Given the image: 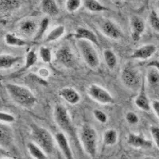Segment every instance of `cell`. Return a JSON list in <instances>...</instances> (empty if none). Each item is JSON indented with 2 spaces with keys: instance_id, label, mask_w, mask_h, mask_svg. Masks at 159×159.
<instances>
[{
  "instance_id": "1",
  "label": "cell",
  "mask_w": 159,
  "mask_h": 159,
  "mask_svg": "<svg viewBox=\"0 0 159 159\" xmlns=\"http://www.w3.org/2000/svg\"><path fill=\"white\" fill-rule=\"evenodd\" d=\"M5 88L11 99L20 107L30 109L34 107L38 102L32 91L25 86L18 84L7 83Z\"/></svg>"
},
{
  "instance_id": "2",
  "label": "cell",
  "mask_w": 159,
  "mask_h": 159,
  "mask_svg": "<svg viewBox=\"0 0 159 159\" xmlns=\"http://www.w3.org/2000/svg\"><path fill=\"white\" fill-rule=\"evenodd\" d=\"M31 136H32L33 142L38 145L48 155L52 154L56 141H55V138L47 129L35 124L32 125Z\"/></svg>"
},
{
  "instance_id": "3",
  "label": "cell",
  "mask_w": 159,
  "mask_h": 159,
  "mask_svg": "<svg viewBox=\"0 0 159 159\" xmlns=\"http://www.w3.org/2000/svg\"><path fill=\"white\" fill-rule=\"evenodd\" d=\"M80 141L86 154L94 157L97 153L98 134L96 129L91 125L85 123L80 131Z\"/></svg>"
},
{
  "instance_id": "4",
  "label": "cell",
  "mask_w": 159,
  "mask_h": 159,
  "mask_svg": "<svg viewBox=\"0 0 159 159\" xmlns=\"http://www.w3.org/2000/svg\"><path fill=\"white\" fill-rule=\"evenodd\" d=\"M77 47L84 63L90 69H97L100 65V58L94 44L84 40H78Z\"/></svg>"
},
{
  "instance_id": "5",
  "label": "cell",
  "mask_w": 159,
  "mask_h": 159,
  "mask_svg": "<svg viewBox=\"0 0 159 159\" xmlns=\"http://www.w3.org/2000/svg\"><path fill=\"white\" fill-rule=\"evenodd\" d=\"M120 77L123 84L130 89L139 87L141 82V73L139 69L131 62L127 63L123 66Z\"/></svg>"
},
{
  "instance_id": "6",
  "label": "cell",
  "mask_w": 159,
  "mask_h": 159,
  "mask_svg": "<svg viewBox=\"0 0 159 159\" xmlns=\"http://www.w3.org/2000/svg\"><path fill=\"white\" fill-rule=\"evenodd\" d=\"M55 62L65 69L76 67L77 59L74 52L69 45H63L57 50L54 55Z\"/></svg>"
},
{
  "instance_id": "7",
  "label": "cell",
  "mask_w": 159,
  "mask_h": 159,
  "mask_svg": "<svg viewBox=\"0 0 159 159\" xmlns=\"http://www.w3.org/2000/svg\"><path fill=\"white\" fill-rule=\"evenodd\" d=\"M53 119L58 127L64 131L73 130L71 116L68 109L62 104H57L53 109Z\"/></svg>"
},
{
  "instance_id": "8",
  "label": "cell",
  "mask_w": 159,
  "mask_h": 159,
  "mask_svg": "<svg viewBox=\"0 0 159 159\" xmlns=\"http://www.w3.org/2000/svg\"><path fill=\"white\" fill-rule=\"evenodd\" d=\"M89 97L97 103L103 105H109L114 103V98L110 92L100 85L92 84L89 85L87 89Z\"/></svg>"
},
{
  "instance_id": "9",
  "label": "cell",
  "mask_w": 159,
  "mask_h": 159,
  "mask_svg": "<svg viewBox=\"0 0 159 159\" xmlns=\"http://www.w3.org/2000/svg\"><path fill=\"white\" fill-rule=\"evenodd\" d=\"M100 30L105 37L111 40H119L123 38V33L119 25L111 20H104L100 24Z\"/></svg>"
},
{
  "instance_id": "10",
  "label": "cell",
  "mask_w": 159,
  "mask_h": 159,
  "mask_svg": "<svg viewBox=\"0 0 159 159\" xmlns=\"http://www.w3.org/2000/svg\"><path fill=\"white\" fill-rule=\"evenodd\" d=\"M56 144L65 159H74V155L71 149L69 139L64 132H57L54 135Z\"/></svg>"
},
{
  "instance_id": "11",
  "label": "cell",
  "mask_w": 159,
  "mask_h": 159,
  "mask_svg": "<svg viewBox=\"0 0 159 159\" xmlns=\"http://www.w3.org/2000/svg\"><path fill=\"white\" fill-rule=\"evenodd\" d=\"M157 52V46L154 44H147L137 48L131 54V58L139 61H147Z\"/></svg>"
},
{
  "instance_id": "12",
  "label": "cell",
  "mask_w": 159,
  "mask_h": 159,
  "mask_svg": "<svg viewBox=\"0 0 159 159\" xmlns=\"http://www.w3.org/2000/svg\"><path fill=\"white\" fill-rule=\"evenodd\" d=\"M130 30H131V38L134 42H138L143 33L146 30V23L141 17L133 15L130 18Z\"/></svg>"
},
{
  "instance_id": "13",
  "label": "cell",
  "mask_w": 159,
  "mask_h": 159,
  "mask_svg": "<svg viewBox=\"0 0 159 159\" xmlns=\"http://www.w3.org/2000/svg\"><path fill=\"white\" fill-rule=\"evenodd\" d=\"M127 144L136 149H149L153 146V142L142 134L130 133L127 136Z\"/></svg>"
},
{
  "instance_id": "14",
  "label": "cell",
  "mask_w": 159,
  "mask_h": 159,
  "mask_svg": "<svg viewBox=\"0 0 159 159\" xmlns=\"http://www.w3.org/2000/svg\"><path fill=\"white\" fill-rule=\"evenodd\" d=\"M39 24L31 19H25L21 22L18 25V30L20 34L25 38H31L37 34Z\"/></svg>"
},
{
  "instance_id": "15",
  "label": "cell",
  "mask_w": 159,
  "mask_h": 159,
  "mask_svg": "<svg viewBox=\"0 0 159 159\" xmlns=\"http://www.w3.org/2000/svg\"><path fill=\"white\" fill-rule=\"evenodd\" d=\"M59 96L71 105H76L80 103L81 97L79 92L72 87H64L59 91Z\"/></svg>"
},
{
  "instance_id": "16",
  "label": "cell",
  "mask_w": 159,
  "mask_h": 159,
  "mask_svg": "<svg viewBox=\"0 0 159 159\" xmlns=\"http://www.w3.org/2000/svg\"><path fill=\"white\" fill-rule=\"evenodd\" d=\"M74 38L76 40H84L88 42H92L94 45H99V39L96 34L90 29L85 27H79L76 29L74 34Z\"/></svg>"
},
{
  "instance_id": "17",
  "label": "cell",
  "mask_w": 159,
  "mask_h": 159,
  "mask_svg": "<svg viewBox=\"0 0 159 159\" xmlns=\"http://www.w3.org/2000/svg\"><path fill=\"white\" fill-rule=\"evenodd\" d=\"M22 60V57L15 56L10 53H2L0 56V69L7 70Z\"/></svg>"
},
{
  "instance_id": "18",
  "label": "cell",
  "mask_w": 159,
  "mask_h": 159,
  "mask_svg": "<svg viewBox=\"0 0 159 159\" xmlns=\"http://www.w3.org/2000/svg\"><path fill=\"white\" fill-rule=\"evenodd\" d=\"M134 104L138 108L143 111H150L151 110V102L146 93L144 87L142 88L140 92L134 99Z\"/></svg>"
},
{
  "instance_id": "19",
  "label": "cell",
  "mask_w": 159,
  "mask_h": 159,
  "mask_svg": "<svg viewBox=\"0 0 159 159\" xmlns=\"http://www.w3.org/2000/svg\"><path fill=\"white\" fill-rule=\"evenodd\" d=\"M13 141V133L7 124L1 123L0 125V143L1 147H9Z\"/></svg>"
},
{
  "instance_id": "20",
  "label": "cell",
  "mask_w": 159,
  "mask_h": 159,
  "mask_svg": "<svg viewBox=\"0 0 159 159\" xmlns=\"http://www.w3.org/2000/svg\"><path fill=\"white\" fill-rule=\"evenodd\" d=\"M41 9L48 16L54 17L59 13V7L55 0H42Z\"/></svg>"
},
{
  "instance_id": "21",
  "label": "cell",
  "mask_w": 159,
  "mask_h": 159,
  "mask_svg": "<svg viewBox=\"0 0 159 159\" xmlns=\"http://www.w3.org/2000/svg\"><path fill=\"white\" fill-rule=\"evenodd\" d=\"M4 42L7 45L13 47H24L30 45V42L14 34L7 33L4 36Z\"/></svg>"
},
{
  "instance_id": "22",
  "label": "cell",
  "mask_w": 159,
  "mask_h": 159,
  "mask_svg": "<svg viewBox=\"0 0 159 159\" xmlns=\"http://www.w3.org/2000/svg\"><path fill=\"white\" fill-rule=\"evenodd\" d=\"M27 150L34 159H49L48 154L34 142L27 143Z\"/></svg>"
},
{
  "instance_id": "23",
  "label": "cell",
  "mask_w": 159,
  "mask_h": 159,
  "mask_svg": "<svg viewBox=\"0 0 159 159\" xmlns=\"http://www.w3.org/2000/svg\"><path fill=\"white\" fill-rule=\"evenodd\" d=\"M103 59L109 69H115L117 66L118 58L116 54L111 49H106L103 50Z\"/></svg>"
},
{
  "instance_id": "24",
  "label": "cell",
  "mask_w": 159,
  "mask_h": 159,
  "mask_svg": "<svg viewBox=\"0 0 159 159\" xmlns=\"http://www.w3.org/2000/svg\"><path fill=\"white\" fill-rule=\"evenodd\" d=\"M65 33V28L64 25H60L54 27L45 38V42H53L60 39Z\"/></svg>"
},
{
  "instance_id": "25",
  "label": "cell",
  "mask_w": 159,
  "mask_h": 159,
  "mask_svg": "<svg viewBox=\"0 0 159 159\" xmlns=\"http://www.w3.org/2000/svg\"><path fill=\"white\" fill-rule=\"evenodd\" d=\"M84 6L88 11H92V12L98 13L109 11L108 8L100 3L98 0H84Z\"/></svg>"
},
{
  "instance_id": "26",
  "label": "cell",
  "mask_w": 159,
  "mask_h": 159,
  "mask_svg": "<svg viewBox=\"0 0 159 159\" xmlns=\"http://www.w3.org/2000/svg\"><path fill=\"white\" fill-rule=\"evenodd\" d=\"M118 138H119V134H118L117 130L112 128L108 129L103 133V143L107 147H112L117 143Z\"/></svg>"
},
{
  "instance_id": "27",
  "label": "cell",
  "mask_w": 159,
  "mask_h": 159,
  "mask_svg": "<svg viewBox=\"0 0 159 159\" xmlns=\"http://www.w3.org/2000/svg\"><path fill=\"white\" fill-rule=\"evenodd\" d=\"M147 81L150 87L159 88V71L154 68H148L147 72Z\"/></svg>"
},
{
  "instance_id": "28",
  "label": "cell",
  "mask_w": 159,
  "mask_h": 159,
  "mask_svg": "<svg viewBox=\"0 0 159 159\" xmlns=\"http://www.w3.org/2000/svg\"><path fill=\"white\" fill-rule=\"evenodd\" d=\"M25 65H24L23 68L20 71H18V72H25V71H27L28 69H30L31 67H33L34 65H35V64L38 61V54L34 49H31L27 52V54L25 56Z\"/></svg>"
},
{
  "instance_id": "29",
  "label": "cell",
  "mask_w": 159,
  "mask_h": 159,
  "mask_svg": "<svg viewBox=\"0 0 159 159\" xmlns=\"http://www.w3.org/2000/svg\"><path fill=\"white\" fill-rule=\"evenodd\" d=\"M49 25V18L48 17H45L40 22L38 25V30L37 32V34L34 37V41H39L44 37L45 33L47 30Z\"/></svg>"
},
{
  "instance_id": "30",
  "label": "cell",
  "mask_w": 159,
  "mask_h": 159,
  "mask_svg": "<svg viewBox=\"0 0 159 159\" xmlns=\"http://www.w3.org/2000/svg\"><path fill=\"white\" fill-rule=\"evenodd\" d=\"M38 56L45 64H50L52 61V50L46 46H41L38 49Z\"/></svg>"
},
{
  "instance_id": "31",
  "label": "cell",
  "mask_w": 159,
  "mask_h": 159,
  "mask_svg": "<svg viewBox=\"0 0 159 159\" xmlns=\"http://www.w3.org/2000/svg\"><path fill=\"white\" fill-rule=\"evenodd\" d=\"M20 0H1L2 11H9L18 8L20 6Z\"/></svg>"
},
{
  "instance_id": "32",
  "label": "cell",
  "mask_w": 159,
  "mask_h": 159,
  "mask_svg": "<svg viewBox=\"0 0 159 159\" xmlns=\"http://www.w3.org/2000/svg\"><path fill=\"white\" fill-rule=\"evenodd\" d=\"M149 23L150 27L156 32H159V14L155 11H151L149 15Z\"/></svg>"
},
{
  "instance_id": "33",
  "label": "cell",
  "mask_w": 159,
  "mask_h": 159,
  "mask_svg": "<svg viewBox=\"0 0 159 159\" xmlns=\"http://www.w3.org/2000/svg\"><path fill=\"white\" fill-rule=\"evenodd\" d=\"M82 5V0H67L65 3V8L68 12L73 13L78 11Z\"/></svg>"
},
{
  "instance_id": "34",
  "label": "cell",
  "mask_w": 159,
  "mask_h": 159,
  "mask_svg": "<svg viewBox=\"0 0 159 159\" xmlns=\"http://www.w3.org/2000/svg\"><path fill=\"white\" fill-rule=\"evenodd\" d=\"M15 119H15V116H14V115L9 113V112L2 111L1 113H0V120H1V123L9 125L13 123H15Z\"/></svg>"
},
{
  "instance_id": "35",
  "label": "cell",
  "mask_w": 159,
  "mask_h": 159,
  "mask_svg": "<svg viewBox=\"0 0 159 159\" xmlns=\"http://www.w3.org/2000/svg\"><path fill=\"white\" fill-rule=\"evenodd\" d=\"M92 113H93V116L95 117V119H96L99 123L104 124V123H107V120H108V117H107V114L102 110L95 109V110H93V112H92Z\"/></svg>"
},
{
  "instance_id": "36",
  "label": "cell",
  "mask_w": 159,
  "mask_h": 159,
  "mask_svg": "<svg viewBox=\"0 0 159 159\" xmlns=\"http://www.w3.org/2000/svg\"><path fill=\"white\" fill-rule=\"evenodd\" d=\"M150 132L154 144L159 150V126H155V125L150 126Z\"/></svg>"
},
{
  "instance_id": "37",
  "label": "cell",
  "mask_w": 159,
  "mask_h": 159,
  "mask_svg": "<svg viewBox=\"0 0 159 159\" xmlns=\"http://www.w3.org/2000/svg\"><path fill=\"white\" fill-rule=\"evenodd\" d=\"M125 119L127 123H128L130 125H135L139 123V117L135 112L128 111L125 116Z\"/></svg>"
},
{
  "instance_id": "38",
  "label": "cell",
  "mask_w": 159,
  "mask_h": 159,
  "mask_svg": "<svg viewBox=\"0 0 159 159\" xmlns=\"http://www.w3.org/2000/svg\"><path fill=\"white\" fill-rule=\"evenodd\" d=\"M151 110L154 111V114L159 119V100L154 99L151 101Z\"/></svg>"
},
{
  "instance_id": "39",
  "label": "cell",
  "mask_w": 159,
  "mask_h": 159,
  "mask_svg": "<svg viewBox=\"0 0 159 159\" xmlns=\"http://www.w3.org/2000/svg\"><path fill=\"white\" fill-rule=\"evenodd\" d=\"M38 75L42 78H46L49 76V71L46 68H40L38 69Z\"/></svg>"
},
{
  "instance_id": "40",
  "label": "cell",
  "mask_w": 159,
  "mask_h": 159,
  "mask_svg": "<svg viewBox=\"0 0 159 159\" xmlns=\"http://www.w3.org/2000/svg\"><path fill=\"white\" fill-rule=\"evenodd\" d=\"M147 67L148 68H154L157 70L159 71V61L157 60H154V61H150L147 64Z\"/></svg>"
},
{
  "instance_id": "41",
  "label": "cell",
  "mask_w": 159,
  "mask_h": 159,
  "mask_svg": "<svg viewBox=\"0 0 159 159\" xmlns=\"http://www.w3.org/2000/svg\"><path fill=\"white\" fill-rule=\"evenodd\" d=\"M143 159H155V158H154V157H146Z\"/></svg>"
},
{
  "instance_id": "42",
  "label": "cell",
  "mask_w": 159,
  "mask_h": 159,
  "mask_svg": "<svg viewBox=\"0 0 159 159\" xmlns=\"http://www.w3.org/2000/svg\"><path fill=\"white\" fill-rule=\"evenodd\" d=\"M157 8H158V10H159V0H157Z\"/></svg>"
},
{
  "instance_id": "43",
  "label": "cell",
  "mask_w": 159,
  "mask_h": 159,
  "mask_svg": "<svg viewBox=\"0 0 159 159\" xmlns=\"http://www.w3.org/2000/svg\"><path fill=\"white\" fill-rule=\"evenodd\" d=\"M1 159H12V158H9V157H2Z\"/></svg>"
},
{
  "instance_id": "44",
  "label": "cell",
  "mask_w": 159,
  "mask_h": 159,
  "mask_svg": "<svg viewBox=\"0 0 159 159\" xmlns=\"http://www.w3.org/2000/svg\"><path fill=\"white\" fill-rule=\"evenodd\" d=\"M115 1H118V0H115Z\"/></svg>"
}]
</instances>
